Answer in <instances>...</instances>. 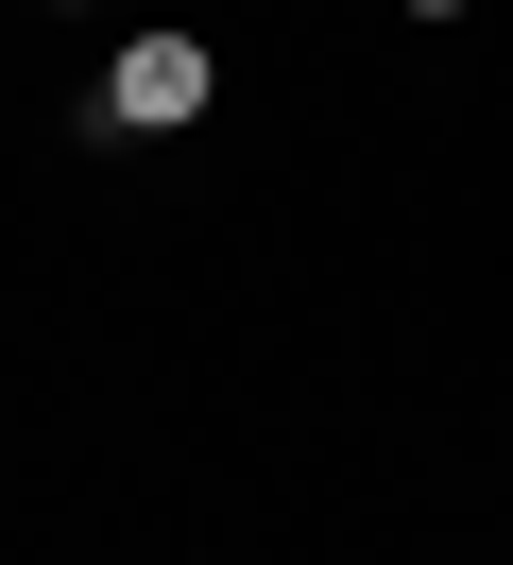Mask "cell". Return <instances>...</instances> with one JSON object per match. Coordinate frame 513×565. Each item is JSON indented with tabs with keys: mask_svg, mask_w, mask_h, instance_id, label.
<instances>
[{
	"mask_svg": "<svg viewBox=\"0 0 513 565\" xmlns=\"http://www.w3.org/2000/svg\"><path fill=\"white\" fill-rule=\"evenodd\" d=\"M410 18H462V0H410Z\"/></svg>",
	"mask_w": 513,
	"mask_h": 565,
	"instance_id": "obj_2",
	"label": "cell"
},
{
	"mask_svg": "<svg viewBox=\"0 0 513 565\" xmlns=\"http://www.w3.org/2000/svg\"><path fill=\"white\" fill-rule=\"evenodd\" d=\"M205 86H223V70H205V35H171V18H154V35H120L103 104H120L137 138H171V120H205Z\"/></svg>",
	"mask_w": 513,
	"mask_h": 565,
	"instance_id": "obj_1",
	"label": "cell"
}]
</instances>
